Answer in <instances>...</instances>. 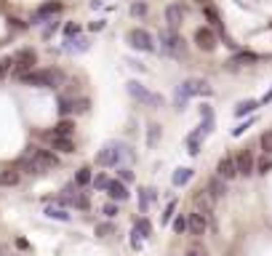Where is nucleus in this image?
<instances>
[{
    "mask_svg": "<svg viewBox=\"0 0 272 256\" xmlns=\"http://www.w3.org/2000/svg\"><path fill=\"white\" fill-rule=\"evenodd\" d=\"M64 80V72L61 70H32L21 75L24 85H35V88H56Z\"/></svg>",
    "mask_w": 272,
    "mask_h": 256,
    "instance_id": "nucleus-2",
    "label": "nucleus"
},
{
    "mask_svg": "<svg viewBox=\"0 0 272 256\" xmlns=\"http://www.w3.org/2000/svg\"><path fill=\"white\" fill-rule=\"evenodd\" d=\"M214 200H216V197H214L208 190H200V192L195 195V208L211 219V214H214Z\"/></svg>",
    "mask_w": 272,
    "mask_h": 256,
    "instance_id": "nucleus-10",
    "label": "nucleus"
},
{
    "mask_svg": "<svg viewBox=\"0 0 272 256\" xmlns=\"http://www.w3.org/2000/svg\"><path fill=\"white\" fill-rule=\"evenodd\" d=\"M107 195L112 197V200H117V203H123V200H128L131 197V192H128V187H126V181H110V187H107Z\"/></svg>",
    "mask_w": 272,
    "mask_h": 256,
    "instance_id": "nucleus-13",
    "label": "nucleus"
},
{
    "mask_svg": "<svg viewBox=\"0 0 272 256\" xmlns=\"http://www.w3.org/2000/svg\"><path fill=\"white\" fill-rule=\"evenodd\" d=\"M157 139H160V126H157V123H152V126H150V136H147L150 147H155V144H157Z\"/></svg>",
    "mask_w": 272,
    "mask_h": 256,
    "instance_id": "nucleus-34",
    "label": "nucleus"
},
{
    "mask_svg": "<svg viewBox=\"0 0 272 256\" xmlns=\"http://www.w3.org/2000/svg\"><path fill=\"white\" fill-rule=\"evenodd\" d=\"M200 131H195V134H190V139H187V152H190V155H197V152H200Z\"/></svg>",
    "mask_w": 272,
    "mask_h": 256,
    "instance_id": "nucleus-25",
    "label": "nucleus"
},
{
    "mask_svg": "<svg viewBox=\"0 0 272 256\" xmlns=\"http://www.w3.org/2000/svg\"><path fill=\"white\" fill-rule=\"evenodd\" d=\"M70 112H75V101L72 99H59V115L67 118Z\"/></svg>",
    "mask_w": 272,
    "mask_h": 256,
    "instance_id": "nucleus-29",
    "label": "nucleus"
},
{
    "mask_svg": "<svg viewBox=\"0 0 272 256\" xmlns=\"http://www.w3.org/2000/svg\"><path fill=\"white\" fill-rule=\"evenodd\" d=\"M195 45L200 51H214L216 48V35H214L211 27H197L195 30Z\"/></svg>",
    "mask_w": 272,
    "mask_h": 256,
    "instance_id": "nucleus-9",
    "label": "nucleus"
},
{
    "mask_svg": "<svg viewBox=\"0 0 272 256\" xmlns=\"http://www.w3.org/2000/svg\"><path fill=\"white\" fill-rule=\"evenodd\" d=\"M211 85H208L206 80H184L176 88V110H184L187 99L190 96H211Z\"/></svg>",
    "mask_w": 272,
    "mask_h": 256,
    "instance_id": "nucleus-3",
    "label": "nucleus"
},
{
    "mask_svg": "<svg viewBox=\"0 0 272 256\" xmlns=\"http://www.w3.org/2000/svg\"><path fill=\"white\" fill-rule=\"evenodd\" d=\"M88 110V99H78L75 101V112H86Z\"/></svg>",
    "mask_w": 272,
    "mask_h": 256,
    "instance_id": "nucleus-42",
    "label": "nucleus"
},
{
    "mask_svg": "<svg viewBox=\"0 0 272 256\" xmlns=\"http://www.w3.org/2000/svg\"><path fill=\"white\" fill-rule=\"evenodd\" d=\"M150 232H152V227H150V221L147 219H139L136 221V227H134V248H139V240L141 237H150Z\"/></svg>",
    "mask_w": 272,
    "mask_h": 256,
    "instance_id": "nucleus-19",
    "label": "nucleus"
},
{
    "mask_svg": "<svg viewBox=\"0 0 272 256\" xmlns=\"http://www.w3.org/2000/svg\"><path fill=\"white\" fill-rule=\"evenodd\" d=\"M224 181H227V179H222V176H219V174L214 176V179H208V187H206V190L211 192V195L216 197V200H219V197H224V195H227V184H224Z\"/></svg>",
    "mask_w": 272,
    "mask_h": 256,
    "instance_id": "nucleus-17",
    "label": "nucleus"
},
{
    "mask_svg": "<svg viewBox=\"0 0 272 256\" xmlns=\"http://www.w3.org/2000/svg\"><path fill=\"white\" fill-rule=\"evenodd\" d=\"M123 150H126V147L123 144H117V141H110V144H104L99 150V155H96V163H99V166H117V163L123 160Z\"/></svg>",
    "mask_w": 272,
    "mask_h": 256,
    "instance_id": "nucleus-5",
    "label": "nucleus"
},
{
    "mask_svg": "<svg viewBox=\"0 0 272 256\" xmlns=\"http://www.w3.org/2000/svg\"><path fill=\"white\" fill-rule=\"evenodd\" d=\"M59 166V158L48 150H38V147H30L24 158H19V168L30 171V174H43V171H51Z\"/></svg>",
    "mask_w": 272,
    "mask_h": 256,
    "instance_id": "nucleus-1",
    "label": "nucleus"
},
{
    "mask_svg": "<svg viewBox=\"0 0 272 256\" xmlns=\"http://www.w3.org/2000/svg\"><path fill=\"white\" fill-rule=\"evenodd\" d=\"M59 11H61V3H43L40 8L32 14V24H40L45 16H54V14H59Z\"/></svg>",
    "mask_w": 272,
    "mask_h": 256,
    "instance_id": "nucleus-16",
    "label": "nucleus"
},
{
    "mask_svg": "<svg viewBox=\"0 0 272 256\" xmlns=\"http://www.w3.org/2000/svg\"><path fill=\"white\" fill-rule=\"evenodd\" d=\"M96 235H99V237H112V235H117V227L110 224V221H104V224H96Z\"/></svg>",
    "mask_w": 272,
    "mask_h": 256,
    "instance_id": "nucleus-26",
    "label": "nucleus"
},
{
    "mask_svg": "<svg viewBox=\"0 0 272 256\" xmlns=\"http://www.w3.org/2000/svg\"><path fill=\"white\" fill-rule=\"evenodd\" d=\"M166 21H168V27H171V30H179L181 27V21H184V8H181V5H168L166 8Z\"/></svg>",
    "mask_w": 272,
    "mask_h": 256,
    "instance_id": "nucleus-15",
    "label": "nucleus"
},
{
    "mask_svg": "<svg viewBox=\"0 0 272 256\" xmlns=\"http://www.w3.org/2000/svg\"><path fill=\"white\" fill-rule=\"evenodd\" d=\"M187 256H208V254H206V248H197L195 246V248H190V251H187Z\"/></svg>",
    "mask_w": 272,
    "mask_h": 256,
    "instance_id": "nucleus-43",
    "label": "nucleus"
},
{
    "mask_svg": "<svg viewBox=\"0 0 272 256\" xmlns=\"http://www.w3.org/2000/svg\"><path fill=\"white\" fill-rule=\"evenodd\" d=\"M216 174L222 176V179H235L237 176V160L235 158H222L216 166Z\"/></svg>",
    "mask_w": 272,
    "mask_h": 256,
    "instance_id": "nucleus-14",
    "label": "nucleus"
},
{
    "mask_svg": "<svg viewBox=\"0 0 272 256\" xmlns=\"http://www.w3.org/2000/svg\"><path fill=\"white\" fill-rule=\"evenodd\" d=\"M259 107V101H253V99H246V101H240V104L235 107V115L237 118H243V115H251L253 110Z\"/></svg>",
    "mask_w": 272,
    "mask_h": 256,
    "instance_id": "nucleus-22",
    "label": "nucleus"
},
{
    "mask_svg": "<svg viewBox=\"0 0 272 256\" xmlns=\"http://www.w3.org/2000/svg\"><path fill=\"white\" fill-rule=\"evenodd\" d=\"M72 131H75V123L72 120H59L54 128V136H72Z\"/></svg>",
    "mask_w": 272,
    "mask_h": 256,
    "instance_id": "nucleus-24",
    "label": "nucleus"
},
{
    "mask_svg": "<svg viewBox=\"0 0 272 256\" xmlns=\"http://www.w3.org/2000/svg\"><path fill=\"white\" fill-rule=\"evenodd\" d=\"M190 179H192V168H179L176 174H174V184H176V187L187 184Z\"/></svg>",
    "mask_w": 272,
    "mask_h": 256,
    "instance_id": "nucleus-27",
    "label": "nucleus"
},
{
    "mask_svg": "<svg viewBox=\"0 0 272 256\" xmlns=\"http://www.w3.org/2000/svg\"><path fill=\"white\" fill-rule=\"evenodd\" d=\"M78 32H80V27H78V24H67V27H64V35H67V38L78 35Z\"/></svg>",
    "mask_w": 272,
    "mask_h": 256,
    "instance_id": "nucleus-41",
    "label": "nucleus"
},
{
    "mask_svg": "<svg viewBox=\"0 0 272 256\" xmlns=\"http://www.w3.org/2000/svg\"><path fill=\"white\" fill-rule=\"evenodd\" d=\"M184 230H190V221H187V216L179 214L176 219H174V232H179V235H181Z\"/></svg>",
    "mask_w": 272,
    "mask_h": 256,
    "instance_id": "nucleus-31",
    "label": "nucleus"
},
{
    "mask_svg": "<svg viewBox=\"0 0 272 256\" xmlns=\"http://www.w3.org/2000/svg\"><path fill=\"white\" fill-rule=\"evenodd\" d=\"M5 254V246H0V256H3Z\"/></svg>",
    "mask_w": 272,
    "mask_h": 256,
    "instance_id": "nucleus-48",
    "label": "nucleus"
},
{
    "mask_svg": "<svg viewBox=\"0 0 272 256\" xmlns=\"http://www.w3.org/2000/svg\"><path fill=\"white\" fill-rule=\"evenodd\" d=\"M157 40H160V51L168 56H181L187 51V43L184 38L179 35L176 30H171V27H166V30H160V35H157Z\"/></svg>",
    "mask_w": 272,
    "mask_h": 256,
    "instance_id": "nucleus-4",
    "label": "nucleus"
},
{
    "mask_svg": "<svg viewBox=\"0 0 272 256\" xmlns=\"http://www.w3.org/2000/svg\"><path fill=\"white\" fill-rule=\"evenodd\" d=\"M19 184V171L8 168V171H0V187H14Z\"/></svg>",
    "mask_w": 272,
    "mask_h": 256,
    "instance_id": "nucleus-21",
    "label": "nucleus"
},
{
    "mask_svg": "<svg viewBox=\"0 0 272 256\" xmlns=\"http://www.w3.org/2000/svg\"><path fill=\"white\" fill-rule=\"evenodd\" d=\"M38 64V54L32 48H19L14 54V70H16V75H24V72H32V67Z\"/></svg>",
    "mask_w": 272,
    "mask_h": 256,
    "instance_id": "nucleus-6",
    "label": "nucleus"
},
{
    "mask_svg": "<svg viewBox=\"0 0 272 256\" xmlns=\"http://www.w3.org/2000/svg\"><path fill=\"white\" fill-rule=\"evenodd\" d=\"M203 11H206V19L211 21L214 27H222V19H219V11L214 8V5H206V8H203Z\"/></svg>",
    "mask_w": 272,
    "mask_h": 256,
    "instance_id": "nucleus-28",
    "label": "nucleus"
},
{
    "mask_svg": "<svg viewBox=\"0 0 272 256\" xmlns=\"http://www.w3.org/2000/svg\"><path fill=\"white\" fill-rule=\"evenodd\" d=\"M141 195H139V206L141 208H147V203L150 200H155V190H139Z\"/></svg>",
    "mask_w": 272,
    "mask_h": 256,
    "instance_id": "nucleus-35",
    "label": "nucleus"
},
{
    "mask_svg": "<svg viewBox=\"0 0 272 256\" xmlns=\"http://www.w3.org/2000/svg\"><path fill=\"white\" fill-rule=\"evenodd\" d=\"M235 160H237V174L240 176H251L253 171H256V160H253V155L248 150H243Z\"/></svg>",
    "mask_w": 272,
    "mask_h": 256,
    "instance_id": "nucleus-11",
    "label": "nucleus"
},
{
    "mask_svg": "<svg viewBox=\"0 0 272 256\" xmlns=\"http://www.w3.org/2000/svg\"><path fill=\"white\" fill-rule=\"evenodd\" d=\"M51 144H54V150H59V152H75V144H72L70 136H54L51 134Z\"/></svg>",
    "mask_w": 272,
    "mask_h": 256,
    "instance_id": "nucleus-20",
    "label": "nucleus"
},
{
    "mask_svg": "<svg viewBox=\"0 0 272 256\" xmlns=\"http://www.w3.org/2000/svg\"><path fill=\"white\" fill-rule=\"evenodd\" d=\"M45 216L48 219H59V221H70V214L59 206H45Z\"/></svg>",
    "mask_w": 272,
    "mask_h": 256,
    "instance_id": "nucleus-23",
    "label": "nucleus"
},
{
    "mask_svg": "<svg viewBox=\"0 0 272 256\" xmlns=\"http://www.w3.org/2000/svg\"><path fill=\"white\" fill-rule=\"evenodd\" d=\"M267 171H272V158H267V152H264V158L256 163V174H267Z\"/></svg>",
    "mask_w": 272,
    "mask_h": 256,
    "instance_id": "nucleus-32",
    "label": "nucleus"
},
{
    "mask_svg": "<svg viewBox=\"0 0 272 256\" xmlns=\"http://www.w3.org/2000/svg\"><path fill=\"white\" fill-rule=\"evenodd\" d=\"M94 187H96V190H107V187H110V179H107L104 174H99V176L94 179Z\"/></svg>",
    "mask_w": 272,
    "mask_h": 256,
    "instance_id": "nucleus-37",
    "label": "nucleus"
},
{
    "mask_svg": "<svg viewBox=\"0 0 272 256\" xmlns=\"http://www.w3.org/2000/svg\"><path fill=\"white\" fill-rule=\"evenodd\" d=\"M259 61V56L256 54H251V51H243V54H235L230 59V67H243V64H256Z\"/></svg>",
    "mask_w": 272,
    "mask_h": 256,
    "instance_id": "nucleus-18",
    "label": "nucleus"
},
{
    "mask_svg": "<svg viewBox=\"0 0 272 256\" xmlns=\"http://www.w3.org/2000/svg\"><path fill=\"white\" fill-rule=\"evenodd\" d=\"M128 94H131L134 99H139L141 104H147V107H160L163 104V96L150 94V91H147L139 80H131V83H128Z\"/></svg>",
    "mask_w": 272,
    "mask_h": 256,
    "instance_id": "nucleus-7",
    "label": "nucleus"
},
{
    "mask_svg": "<svg viewBox=\"0 0 272 256\" xmlns=\"http://www.w3.org/2000/svg\"><path fill=\"white\" fill-rule=\"evenodd\" d=\"M259 144H262V150L267 152V155H272V131H267V134H262Z\"/></svg>",
    "mask_w": 272,
    "mask_h": 256,
    "instance_id": "nucleus-33",
    "label": "nucleus"
},
{
    "mask_svg": "<svg viewBox=\"0 0 272 256\" xmlns=\"http://www.w3.org/2000/svg\"><path fill=\"white\" fill-rule=\"evenodd\" d=\"M187 221H190V232H192V235H203V232L208 230V216L200 214V211L190 214V216H187Z\"/></svg>",
    "mask_w": 272,
    "mask_h": 256,
    "instance_id": "nucleus-12",
    "label": "nucleus"
},
{
    "mask_svg": "<svg viewBox=\"0 0 272 256\" xmlns=\"http://www.w3.org/2000/svg\"><path fill=\"white\" fill-rule=\"evenodd\" d=\"M117 174H120L123 181H134V171H131V168H120Z\"/></svg>",
    "mask_w": 272,
    "mask_h": 256,
    "instance_id": "nucleus-40",
    "label": "nucleus"
},
{
    "mask_svg": "<svg viewBox=\"0 0 272 256\" xmlns=\"http://www.w3.org/2000/svg\"><path fill=\"white\" fill-rule=\"evenodd\" d=\"M248 126H251V120H248V123H243V126H237L235 131H232V136H240V134H243V131H246Z\"/></svg>",
    "mask_w": 272,
    "mask_h": 256,
    "instance_id": "nucleus-45",
    "label": "nucleus"
},
{
    "mask_svg": "<svg viewBox=\"0 0 272 256\" xmlns=\"http://www.w3.org/2000/svg\"><path fill=\"white\" fill-rule=\"evenodd\" d=\"M104 214L107 216H115L117 214V206H115V203H107V206H104Z\"/></svg>",
    "mask_w": 272,
    "mask_h": 256,
    "instance_id": "nucleus-44",
    "label": "nucleus"
},
{
    "mask_svg": "<svg viewBox=\"0 0 272 256\" xmlns=\"http://www.w3.org/2000/svg\"><path fill=\"white\" fill-rule=\"evenodd\" d=\"M128 45L136 48V51H152V48H155L147 30H131V32H128Z\"/></svg>",
    "mask_w": 272,
    "mask_h": 256,
    "instance_id": "nucleus-8",
    "label": "nucleus"
},
{
    "mask_svg": "<svg viewBox=\"0 0 272 256\" xmlns=\"http://www.w3.org/2000/svg\"><path fill=\"white\" fill-rule=\"evenodd\" d=\"M195 3H200V5H208V0H195Z\"/></svg>",
    "mask_w": 272,
    "mask_h": 256,
    "instance_id": "nucleus-47",
    "label": "nucleus"
},
{
    "mask_svg": "<svg viewBox=\"0 0 272 256\" xmlns=\"http://www.w3.org/2000/svg\"><path fill=\"white\" fill-rule=\"evenodd\" d=\"M174 211H176V200H171V203H168L166 214H163V221H171V216H174Z\"/></svg>",
    "mask_w": 272,
    "mask_h": 256,
    "instance_id": "nucleus-38",
    "label": "nucleus"
},
{
    "mask_svg": "<svg viewBox=\"0 0 272 256\" xmlns=\"http://www.w3.org/2000/svg\"><path fill=\"white\" fill-rule=\"evenodd\" d=\"M270 99H272V88H270V94H267V96H264V101H270Z\"/></svg>",
    "mask_w": 272,
    "mask_h": 256,
    "instance_id": "nucleus-46",
    "label": "nucleus"
},
{
    "mask_svg": "<svg viewBox=\"0 0 272 256\" xmlns=\"http://www.w3.org/2000/svg\"><path fill=\"white\" fill-rule=\"evenodd\" d=\"M131 14H134V16L147 14V5H144V3H134V5H131Z\"/></svg>",
    "mask_w": 272,
    "mask_h": 256,
    "instance_id": "nucleus-39",
    "label": "nucleus"
},
{
    "mask_svg": "<svg viewBox=\"0 0 272 256\" xmlns=\"http://www.w3.org/2000/svg\"><path fill=\"white\" fill-rule=\"evenodd\" d=\"M75 181H78V187H86L88 181H94V176H91V168H80V171H78Z\"/></svg>",
    "mask_w": 272,
    "mask_h": 256,
    "instance_id": "nucleus-30",
    "label": "nucleus"
},
{
    "mask_svg": "<svg viewBox=\"0 0 272 256\" xmlns=\"http://www.w3.org/2000/svg\"><path fill=\"white\" fill-rule=\"evenodd\" d=\"M11 70H14V56H11V59H0V80H3Z\"/></svg>",
    "mask_w": 272,
    "mask_h": 256,
    "instance_id": "nucleus-36",
    "label": "nucleus"
}]
</instances>
